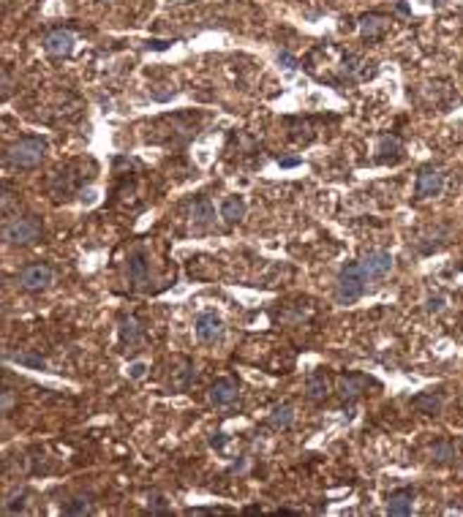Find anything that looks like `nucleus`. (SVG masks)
Returning a JSON list of instances; mask_svg holds the SVG:
<instances>
[{"label":"nucleus","mask_w":463,"mask_h":517,"mask_svg":"<svg viewBox=\"0 0 463 517\" xmlns=\"http://www.w3.org/2000/svg\"><path fill=\"white\" fill-rule=\"evenodd\" d=\"M46 155V142L39 136H22L6 150V164L11 169H36Z\"/></svg>","instance_id":"1"},{"label":"nucleus","mask_w":463,"mask_h":517,"mask_svg":"<svg viewBox=\"0 0 463 517\" xmlns=\"http://www.w3.org/2000/svg\"><path fill=\"white\" fill-rule=\"evenodd\" d=\"M365 283H368V275L362 272L360 262H349L343 264L341 272H338V283H336V297L341 305H352L357 302L365 291Z\"/></svg>","instance_id":"2"},{"label":"nucleus","mask_w":463,"mask_h":517,"mask_svg":"<svg viewBox=\"0 0 463 517\" xmlns=\"http://www.w3.org/2000/svg\"><path fill=\"white\" fill-rule=\"evenodd\" d=\"M42 221L36 215H17L11 221H6L3 226V237L8 245H33L42 240Z\"/></svg>","instance_id":"3"},{"label":"nucleus","mask_w":463,"mask_h":517,"mask_svg":"<svg viewBox=\"0 0 463 517\" xmlns=\"http://www.w3.org/2000/svg\"><path fill=\"white\" fill-rule=\"evenodd\" d=\"M360 267L362 272L368 275V281H381V278H387L390 275V269H393V256H390V250H368L362 259H360Z\"/></svg>","instance_id":"4"},{"label":"nucleus","mask_w":463,"mask_h":517,"mask_svg":"<svg viewBox=\"0 0 463 517\" xmlns=\"http://www.w3.org/2000/svg\"><path fill=\"white\" fill-rule=\"evenodd\" d=\"M444 188V174L433 166H425L417 174V183H414V199H431V196H439Z\"/></svg>","instance_id":"5"},{"label":"nucleus","mask_w":463,"mask_h":517,"mask_svg":"<svg viewBox=\"0 0 463 517\" xmlns=\"http://www.w3.org/2000/svg\"><path fill=\"white\" fill-rule=\"evenodd\" d=\"M52 278H55V272L49 264H30L20 272V286L25 291H44L49 289Z\"/></svg>","instance_id":"6"},{"label":"nucleus","mask_w":463,"mask_h":517,"mask_svg":"<svg viewBox=\"0 0 463 517\" xmlns=\"http://www.w3.org/2000/svg\"><path fill=\"white\" fill-rule=\"evenodd\" d=\"M194 330H196V338L202 343H215L224 335V324H221V319L213 310H202L196 316V321H194Z\"/></svg>","instance_id":"7"},{"label":"nucleus","mask_w":463,"mask_h":517,"mask_svg":"<svg viewBox=\"0 0 463 517\" xmlns=\"http://www.w3.org/2000/svg\"><path fill=\"white\" fill-rule=\"evenodd\" d=\"M44 49H46V55H52V58H68V55L74 52V33H71V30H63V27L49 30L46 39H44Z\"/></svg>","instance_id":"8"},{"label":"nucleus","mask_w":463,"mask_h":517,"mask_svg":"<svg viewBox=\"0 0 463 517\" xmlns=\"http://www.w3.org/2000/svg\"><path fill=\"white\" fill-rule=\"evenodd\" d=\"M357 27H360V36L365 39V42H379L381 36L387 33V27H390V20L384 17V14H362L357 20Z\"/></svg>","instance_id":"9"},{"label":"nucleus","mask_w":463,"mask_h":517,"mask_svg":"<svg viewBox=\"0 0 463 517\" xmlns=\"http://www.w3.org/2000/svg\"><path fill=\"white\" fill-rule=\"evenodd\" d=\"M414 512V490L403 487V490H393L387 498V515L390 517H409Z\"/></svg>","instance_id":"10"},{"label":"nucleus","mask_w":463,"mask_h":517,"mask_svg":"<svg viewBox=\"0 0 463 517\" xmlns=\"http://www.w3.org/2000/svg\"><path fill=\"white\" fill-rule=\"evenodd\" d=\"M189 212H191V221H194V226L196 229H210L213 224H215V207L210 205L208 196H196V199L189 205Z\"/></svg>","instance_id":"11"},{"label":"nucleus","mask_w":463,"mask_h":517,"mask_svg":"<svg viewBox=\"0 0 463 517\" xmlns=\"http://www.w3.org/2000/svg\"><path fill=\"white\" fill-rule=\"evenodd\" d=\"M237 400V384L231 378H215L210 387V403L215 409H227Z\"/></svg>","instance_id":"12"},{"label":"nucleus","mask_w":463,"mask_h":517,"mask_svg":"<svg viewBox=\"0 0 463 517\" xmlns=\"http://www.w3.org/2000/svg\"><path fill=\"white\" fill-rule=\"evenodd\" d=\"M371 381L365 378V376H360V373H346V376H338V395H341V400H355L362 395V390L368 387Z\"/></svg>","instance_id":"13"},{"label":"nucleus","mask_w":463,"mask_h":517,"mask_svg":"<svg viewBox=\"0 0 463 517\" xmlns=\"http://www.w3.org/2000/svg\"><path fill=\"white\" fill-rule=\"evenodd\" d=\"M150 278V262L145 256V250H137L128 256V281L134 286H145Z\"/></svg>","instance_id":"14"},{"label":"nucleus","mask_w":463,"mask_h":517,"mask_svg":"<svg viewBox=\"0 0 463 517\" xmlns=\"http://www.w3.org/2000/svg\"><path fill=\"white\" fill-rule=\"evenodd\" d=\"M330 395V381H327V373L314 371L305 376V397L308 400H324Z\"/></svg>","instance_id":"15"},{"label":"nucleus","mask_w":463,"mask_h":517,"mask_svg":"<svg viewBox=\"0 0 463 517\" xmlns=\"http://www.w3.org/2000/svg\"><path fill=\"white\" fill-rule=\"evenodd\" d=\"M458 447L450 441V438H442V441H436L433 447H431V460L433 463H439V466H450V463H458Z\"/></svg>","instance_id":"16"},{"label":"nucleus","mask_w":463,"mask_h":517,"mask_svg":"<svg viewBox=\"0 0 463 517\" xmlns=\"http://www.w3.org/2000/svg\"><path fill=\"white\" fill-rule=\"evenodd\" d=\"M118 332H120V340H123L126 346H137V343L142 340V324H139L137 316H123V319L118 321Z\"/></svg>","instance_id":"17"},{"label":"nucleus","mask_w":463,"mask_h":517,"mask_svg":"<svg viewBox=\"0 0 463 517\" xmlns=\"http://www.w3.org/2000/svg\"><path fill=\"white\" fill-rule=\"evenodd\" d=\"M376 153H379V155H376V161H379V164H393V161H398L400 158L403 145H400L398 136H381Z\"/></svg>","instance_id":"18"},{"label":"nucleus","mask_w":463,"mask_h":517,"mask_svg":"<svg viewBox=\"0 0 463 517\" xmlns=\"http://www.w3.org/2000/svg\"><path fill=\"white\" fill-rule=\"evenodd\" d=\"M270 428L273 430H289L292 422H295V406L292 403H278L273 411H270Z\"/></svg>","instance_id":"19"},{"label":"nucleus","mask_w":463,"mask_h":517,"mask_svg":"<svg viewBox=\"0 0 463 517\" xmlns=\"http://www.w3.org/2000/svg\"><path fill=\"white\" fill-rule=\"evenodd\" d=\"M412 406H414L417 411L428 414V416H436L444 406V395L442 392H422L412 400Z\"/></svg>","instance_id":"20"},{"label":"nucleus","mask_w":463,"mask_h":517,"mask_svg":"<svg viewBox=\"0 0 463 517\" xmlns=\"http://www.w3.org/2000/svg\"><path fill=\"white\" fill-rule=\"evenodd\" d=\"M243 215H246V199H243V196H227V199L221 202V218H224L227 224L243 221Z\"/></svg>","instance_id":"21"},{"label":"nucleus","mask_w":463,"mask_h":517,"mask_svg":"<svg viewBox=\"0 0 463 517\" xmlns=\"http://www.w3.org/2000/svg\"><path fill=\"white\" fill-rule=\"evenodd\" d=\"M63 515H71V517H84L93 512V498L90 496H77L71 498L68 504H63V509H61Z\"/></svg>","instance_id":"22"},{"label":"nucleus","mask_w":463,"mask_h":517,"mask_svg":"<svg viewBox=\"0 0 463 517\" xmlns=\"http://www.w3.org/2000/svg\"><path fill=\"white\" fill-rule=\"evenodd\" d=\"M17 365H25V368H33V371H44L46 368V359H44L42 354L36 352H17V354H8Z\"/></svg>","instance_id":"23"},{"label":"nucleus","mask_w":463,"mask_h":517,"mask_svg":"<svg viewBox=\"0 0 463 517\" xmlns=\"http://www.w3.org/2000/svg\"><path fill=\"white\" fill-rule=\"evenodd\" d=\"M194 381H196V368H194L191 362H186V368H180V371L175 373L172 387H175V390H180V392H186Z\"/></svg>","instance_id":"24"},{"label":"nucleus","mask_w":463,"mask_h":517,"mask_svg":"<svg viewBox=\"0 0 463 517\" xmlns=\"http://www.w3.org/2000/svg\"><path fill=\"white\" fill-rule=\"evenodd\" d=\"M25 498H27L25 490L14 493V496H8V501L3 504V512H6V515H20V512H25Z\"/></svg>","instance_id":"25"},{"label":"nucleus","mask_w":463,"mask_h":517,"mask_svg":"<svg viewBox=\"0 0 463 517\" xmlns=\"http://www.w3.org/2000/svg\"><path fill=\"white\" fill-rule=\"evenodd\" d=\"M148 509L150 515H169V501L161 493H150Z\"/></svg>","instance_id":"26"},{"label":"nucleus","mask_w":463,"mask_h":517,"mask_svg":"<svg viewBox=\"0 0 463 517\" xmlns=\"http://www.w3.org/2000/svg\"><path fill=\"white\" fill-rule=\"evenodd\" d=\"M278 65H284L286 71H295V68H297V58L292 55V52H286V49H284V52H278Z\"/></svg>","instance_id":"27"},{"label":"nucleus","mask_w":463,"mask_h":517,"mask_svg":"<svg viewBox=\"0 0 463 517\" xmlns=\"http://www.w3.org/2000/svg\"><path fill=\"white\" fill-rule=\"evenodd\" d=\"M444 305H447V300H444L442 294H436V297H431V300H428L425 310H428V313H442Z\"/></svg>","instance_id":"28"},{"label":"nucleus","mask_w":463,"mask_h":517,"mask_svg":"<svg viewBox=\"0 0 463 517\" xmlns=\"http://www.w3.org/2000/svg\"><path fill=\"white\" fill-rule=\"evenodd\" d=\"M145 371H148V368H145V362H134V365L128 368V376H131V378H142Z\"/></svg>","instance_id":"29"},{"label":"nucleus","mask_w":463,"mask_h":517,"mask_svg":"<svg viewBox=\"0 0 463 517\" xmlns=\"http://www.w3.org/2000/svg\"><path fill=\"white\" fill-rule=\"evenodd\" d=\"M11 406H14V395H11V390H3V411L8 414Z\"/></svg>","instance_id":"30"},{"label":"nucleus","mask_w":463,"mask_h":517,"mask_svg":"<svg viewBox=\"0 0 463 517\" xmlns=\"http://www.w3.org/2000/svg\"><path fill=\"white\" fill-rule=\"evenodd\" d=\"M224 444H227V435H224V433H213L210 447H215V449H224Z\"/></svg>","instance_id":"31"},{"label":"nucleus","mask_w":463,"mask_h":517,"mask_svg":"<svg viewBox=\"0 0 463 517\" xmlns=\"http://www.w3.org/2000/svg\"><path fill=\"white\" fill-rule=\"evenodd\" d=\"M169 42H148V49H167Z\"/></svg>","instance_id":"32"},{"label":"nucleus","mask_w":463,"mask_h":517,"mask_svg":"<svg viewBox=\"0 0 463 517\" xmlns=\"http://www.w3.org/2000/svg\"><path fill=\"white\" fill-rule=\"evenodd\" d=\"M300 164V158H284V161H281V166H284V169H289V166H297Z\"/></svg>","instance_id":"33"}]
</instances>
